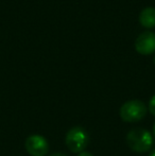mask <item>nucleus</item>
<instances>
[{
  "label": "nucleus",
  "mask_w": 155,
  "mask_h": 156,
  "mask_svg": "<svg viewBox=\"0 0 155 156\" xmlns=\"http://www.w3.org/2000/svg\"><path fill=\"white\" fill-rule=\"evenodd\" d=\"M126 144L132 151L145 153L153 146V136L145 129H133L126 134Z\"/></svg>",
  "instance_id": "obj_1"
},
{
  "label": "nucleus",
  "mask_w": 155,
  "mask_h": 156,
  "mask_svg": "<svg viewBox=\"0 0 155 156\" xmlns=\"http://www.w3.org/2000/svg\"><path fill=\"white\" fill-rule=\"evenodd\" d=\"M147 111V106L143 101L130 100L122 104L119 115L124 122H137L146 117Z\"/></svg>",
  "instance_id": "obj_2"
},
{
  "label": "nucleus",
  "mask_w": 155,
  "mask_h": 156,
  "mask_svg": "<svg viewBox=\"0 0 155 156\" xmlns=\"http://www.w3.org/2000/svg\"><path fill=\"white\" fill-rule=\"evenodd\" d=\"M88 134L83 127L75 126L66 134V146L72 153H82L88 144Z\"/></svg>",
  "instance_id": "obj_3"
},
{
  "label": "nucleus",
  "mask_w": 155,
  "mask_h": 156,
  "mask_svg": "<svg viewBox=\"0 0 155 156\" xmlns=\"http://www.w3.org/2000/svg\"><path fill=\"white\" fill-rule=\"evenodd\" d=\"M27 152L31 156H46L49 152V144L41 135H31L25 142Z\"/></svg>",
  "instance_id": "obj_4"
},
{
  "label": "nucleus",
  "mask_w": 155,
  "mask_h": 156,
  "mask_svg": "<svg viewBox=\"0 0 155 156\" xmlns=\"http://www.w3.org/2000/svg\"><path fill=\"white\" fill-rule=\"evenodd\" d=\"M135 49L143 55H149L155 51V33L151 31L143 32L135 41Z\"/></svg>",
  "instance_id": "obj_5"
},
{
  "label": "nucleus",
  "mask_w": 155,
  "mask_h": 156,
  "mask_svg": "<svg viewBox=\"0 0 155 156\" xmlns=\"http://www.w3.org/2000/svg\"><path fill=\"white\" fill-rule=\"evenodd\" d=\"M139 23L143 27L151 29L155 27V9L152 6L145 8L139 14Z\"/></svg>",
  "instance_id": "obj_6"
},
{
  "label": "nucleus",
  "mask_w": 155,
  "mask_h": 156,
  "mask_svg": "<svg viewBox=\"0 0 155 156\" xmlns=\"http://www.w3.org/2000/svg\"><path fill=\"white\" fill-rule=\"evenodd\" d=\"M149 112L153 116H155V94L149 101Z\"/></svg>",
  "instance_id": "obj_7"
},
{
  "label": "nucleus",
  "mask_w": 155,
  "mask_h": 156,
  "mask_svg": "<svg viewBox=\"0 0 155 156\" xmlns=\"http://www.w3.org/2000/svg\"><path fill=\"white\" fill-rule=\"evenodd\" d=\"M79 156H93V155L91 154V153L87 152V151H84V152L80 153V154H79Z\"/></svg>",
  "instance_id": "obj_8"
},
{
  "label": "nucleus",
  "mask_w": 155,
  "mask_h": 156,
  "mask_svg": "<svg viewBox=\"0 0 155 156\" xmlns=\"http://www.w3.org/2000/svg\"><path fill=\"white\" fill-rule=\"evenodd\" d=\"M49 156H67V155L62 154V153H53V154H51V155H49Z\"/></svg>",
  "instance_id": "obj_9"
},
{
  "label": "nucleus",
  "mask_w": 155,
  "mask_h": 156,
  "mask_svg": "<svg viewBox=\"0 0 155 156\" xmlns=\"http://www.w3.org/2000/svg\"><path fill=\"white\" fill-rule=\"evenodd\" d=\"M150 156H155V150H153L151 153H150Z\"/></svg>",
  "instance_id": "obj_10"
},
{
  "label": "nucleus",
  "mask_w": 155,
  "mask_h": 156,
  "mask_svg": "<svg viewBox=\"0 0 155 156\" xmlns=\"http://www.w3.org/2000/svg\"><path fill=\"white\" fill-rule=\"evenodd\" d=\"M153 135H154V138H155V123L153 124Z\"/></svg>",
  "instance_id": "obj_11"
},
{
  "label": "nucleus",
  "mask_w": 155,
  "mask_h": 156,
  "mask_svg": "<svg viewBox=\"0 0 155 156\" xmlns=\"http://www.w3.org/2000/svg\"><path fill=\"white\" fill-rule=\"evenodd\" d=\"M154 64H155V56H154Z\"/></svg>",
  "instance_id": "obj_12"
}]
</instances>
